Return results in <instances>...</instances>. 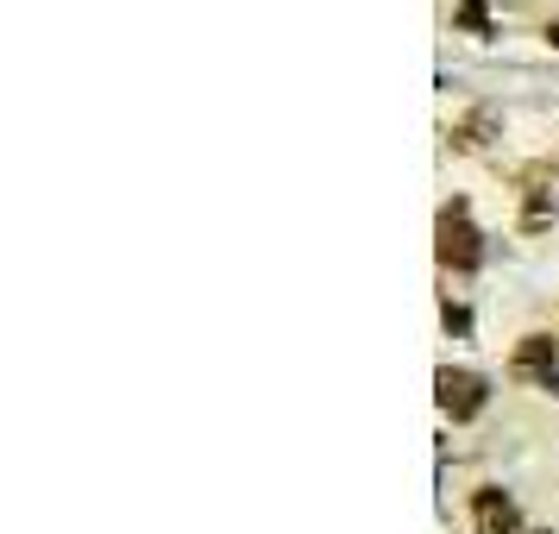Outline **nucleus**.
<instances>
[{"label": "nucleus", "instance_id": "obj_1", "mask_svg": "<svg viewBox=\"0 0 559 534\" xmlns=\"http://www.w3.org/2000/svg\"><path fill=\"white\" fill-rule=\"evenodd\" d=\"M478 258H484V239H478V227L465 221V202L440 207V264H453V271H478Z\"/></svg>", "mask_w": 559, "mask_h": 534}, {"label": "nucleus", "instance_id": "obj_2", "mask_svg": "<svg viewBox=\"0 0 559 534\" xmlns=\"http://www.w3.org/2000/svg\"><path fill=\"white\" fill-rule=\"evenodd\" d=\"M433 390H440V408H447L453 422H472V415L484 408V396H490V390H484V378H472V371H453V365L433 378Z\"/></svg>", "mask_w": 559, "mask_h": 534}, {"label": "nucleus", "instance_id": "obj_3", "mask_svg": "<svg viewBox=\"0 0 559 534\" xmlns=\"http://www.w3.org/2000/svg\"><path fill=\"white\" fill-rule=\"evenodd\" d=\"M515 378L540 383V390H559V371H554V340H547V333H528V340L515 346Z\"/></svg>", "mask_w": 559, "mask_h": 534}, {"label": "nucleus", "instance_id": "obj_4", "mask_svg": "<svg viewBox=\"0 0 559 534\" xmlns=\"http://www.w3.org/2000/svg\"><path fill=\"white\" fill-rule=\"evenodd\" d=\"M472 515H478V534H515V503H509L503 490H478Z\"/></svg>", "mask_w": 559, "mask_h": 534}, {"label": "nucleus", "instance_id": "obj_5", "mask_svg": "<svg viewBox=\"0 0 559 534\" xmlns=\"http://www.w3.org/2000/svg\"><path fill=\"white\" fill-rule=\"evenodd\" d=\"M484 127H490V107H478V114H472V120H465L453 139H459V145H484Z\"/></svg>", "mask_w": 559, "mask_h": 534}, {"label": "nucleus", "instance_id": "obj_6", "mask_svg": "<svg viewBox=\"0 0 559 534\" xmlns=\"http://www.w3.org/2000/svg\"><path fill=\"white\" fill-rule=\"evenodd\" d=\"M459 26H472V32H490V20H484V7H459Z\"/></svg>", "mask_w": 559, "mask_h": 534}, {"label": "nucleus", "instance_id": "obj_7", "mask_svg": "<svg viewBox=\"0 0 559 534\" xmlns=\"http://www.w3.org/2000/svg\"><path fill=\"white\" fill-rule=\"evenodd\" d=\"M465 328H472V315H465V308H453V302H447V333H465Z\"/></svg>", "mask_w": 559, "mask_h": 534}, {"label": "nucleus", "instance_id": "obj_8", "mask_svg": "<svg viewBox=\"0 0 559 534\" xmlns=\"http://www.w3.org/2000/svg\"><path fill=\"white\" fill-rule=\"evenodd\" d=\"M547 38H554V45H559V20H554V26H547Z\"/></svg>", "mask_w": 559, "mask_h": 534}]
</instances>
